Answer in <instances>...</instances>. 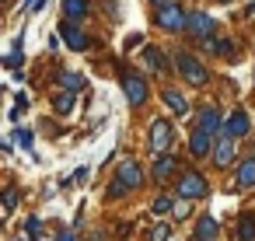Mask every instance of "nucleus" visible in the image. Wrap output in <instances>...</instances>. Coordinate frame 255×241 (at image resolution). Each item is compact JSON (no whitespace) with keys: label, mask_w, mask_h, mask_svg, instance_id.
Listing matches in <instances>:
<instances>
[{"label":"nucleus","mask_w":255,"mask_h":241,"mask_svg":"<svg viewBox=\"0 0 255 241\" xmlns=\"http://www.w3.org/2000/svg\"><path fill=\"white\" fill-rule=\"evenodd\" d=\"M175 171H178V161H175L171 154H161V157L154 161V182H168Z\"/></svg>","instance_id":"14"},{"label":"nucleus","mask_w":255,"mask_h":241,"mask_svg":"<svg viewBox=\"0 0 255 241\" xmlns=\"http://www.w3.org/2000/svg\"><path fill=\"white\" fill-rule=\"evenodd\" d=\"M238 241H255V213H245L238 220Z\"/></svg>","instance_id":"19"},{"label":"nucleus","mask_w":255,"mask_h":241,"mask_svg":"<svg viewBox=\"0 0 255 241\" xmlns=\"http://www.w3.org/2000/svg\"><path fill=\"white\" fill-rule=\"evenodd\" d=\"M217 234H220V224H217L213 217H199V220H196V238H199V241H213Z\"/></svg>","instance_id":"16"},{"label":"nucleus","mask_w":255,"mask_h":241,"mask_svg":"<svg viewBox=\"0 0 255 241\" xmlns=\"http://www.w3.org/2000/svg\"><path fill=\"white\" fill-rule=\"evenodd\" d=\"M150 241H171V224H157L150 231Z\"/></svg>","instance_id":"26"},{"label":"nucleus","mask_w":255,"mask_h":241,"mask_svg":"<svg viewBox=\"0 0 255 241\" xmlns=\"http://www.w3.org/2000/svg\"><path fill=\"white\" fill-rule=\"evenodd\" d=\"M175 206H178V203H175L171 196H161V199H154V213H175Z\"/></svg>","instance_id":"25"},{"label":"nucleus","mask_w":255,"mask_h":241,"mask_svg":"<svg viewBox=\"0 0 255 241\" xmlns=\"http://www.w3.org/2000/svg\"><path fill=\"white\" fill-rule=\"evenodd\" d=\"M178 196L189 199V203H196V199H206L210 196V185H206V178L199 171H185L178 178Z\"/></svg>","instance_id":"4"},{"label":"nucleus","mask_w":255,"mask_h":241,"mask_svg":"<svg viewBox=\"0 0 255 241\" xmlns=\"http://www.w3.org/2000/svg\"><path fill=\"white\" fill-rule=\"evenodd\" d=\"M53 109H56L60 116H70V112H74V91H56V95H53Z\"/></svg>","instance_id":"18"},{"label":"nucleus","mask_w":255,"mask_h":241,"mask_svg":"<svg viewBox=\"0 0 255 241\" xmlns=\"http://www.w3.org/2000/svg\"><path fill=\"white\" fill-rule=\"evenodd\" d=\"M123 91H126V102L133 109H140L147 102V81L136 77V74H123Z\"/></svg>","instance_id":"5"},{"label":"nucleus","mask_w":255,"mask_h":241,"mask_svg":"<svg viewBox=\"0 0 255 241\" xmlns=\"http://www.w3.org/2000/svg\"><path fill=\"white\" fill-rule=\"evenodd\" d=\"M60 81H63V91H74V95L84 88V77H81V74H70V70H67V74H60Z\"/></svg>","instance_id":"22"},{"label":"nucleus","mask_w":255,"mask_h":241,"mask_svg":"<svg viewBox=\"0 0 255 241\" xmlns=\"http://www.w3.org/2000/svg\"><path fill=\"white\" fill-rule=\"evenodd\" d=\"M164 105L171 109L175 119H185V116H189V102H185V95L175 91V88H164Z\"/></svg>","instance_id":"12"},{"label":"nucleus","mask_w":255,"mask_h":241,"mask_svg":"<svg viewBox=\"0 0 255 241\" xmlns=\"http://www.w3.org/2000/svg\"><path fill=\"white\" fill-rule=\"evenodd\" d=\"M4 67H11V70H18V67H21V35L14 39V46H11V53L4 56Z\"/></svg>","instance_id":"21"},{"label":"nucleus","mask_w":255,"mask_h":241,"mask_svg":"<svg viewBox=\"0 0 255 241\" xmlns=\"http://www.w3.org/2000/svg\"><path fill=\"white\" fill-rule=\"evenodd\" d=\"M14 140H18V143L32 154V147H35V133H32V129H18V133H14Z\"/></svg>","instance_id":"24"},{"label":"nucleus","mask_w":255,"mask_h":241,"mask_svg":"<svg viewBox=\"0 0 255 241\" xmlns=\"http://www.w3.org/2000/svg\"><path fill=\"white\" fill-rule=\"evenodd\" d=\"M217 4H231V0H217Z\"/></svg>","instance_id":"34"},{"label":"nucleus","mask_w":255,"mask_h":241,"mask_svg":"<svg viewBox=\"0 0 255 241\" xmlns=\"http://www.w3.org/2000/svg\"><path fill=\"white\" fill-rule=\"evenodd\" d=\"M154 21H157V28H164V32H189V14H185L178 4L161 7V11L154 14Z\"/></svg>","instance_id":"3"},{"label":"nucleus","mask_w":255,"mask_h":241,"mask_svg":"<svg viewBox=\"0 0 255 241\" xmlns=\"http://www.w3.org/2000/svg\"><path fill=\"white\" fill-rule=\"evenodd\" d=\"M213 136L210 133H199V129H192V136H189V154L192 157H210L213 154Z\"/></svg>","instance_id":"11"},{"label":"nucleus","mask_w":255,"mask_h":241,"mask_svg":"<svg viewBox=\"0 0 255 241\" xmlns=\"http://www.w3.org/2000/svg\"><path fill=\"white\" fill-rule=\"evenodd\" d=\"M39 241H49V238H39Z\"/></svg>","instance_id":"36"},{"label":"nucleus","mask_w":255,"mask_h":241,"mask_svg":"<svg viewBox=\"0 0 255 241\" xmlns=\"http://www.w3.org/2000/svg\"><path fill=\"white\" fill-rule=\"evenodd\" d=\"M60 35H63V42H67L74 53H84V49L91 46V39H88V35H84L74 21H63V25H60Z\"/></svg>","instance_id":"8"},{"label":"nucleus","mask_w":255,"mask_h":241,"mask_svg":"<svg viewBox=\"0 0 255 241\" xmlns=\"http://www.w3.org/2000/svg\"><path fill=\"white\" fill-rule=\"evenodd\" d=\"M88 11H91V4L88 0H63V14H67V21H84L88 18Z\"/></svg>","instance_id":"15"},{"label":"nucleus","mask_w":255,"mask_h":241,"mask_svg":"<svg viewBox=\"0 0 255 241\" xmlns=\"http://www.w3.org/2000/svg\"><path fill=\"white\" fill-rule=\"evenodd\" d=\"M238 189H255V157H245L238 168Z\"/></svg>","instance_id":"17"},{"label":"nucleus","mask_w":255,"mask_h":241,"mask_svg":"<svg viewBox=\"0 0 255 241\" xmlns=\"http://www.w3.org/2000/svg\"><path fill=\"white\" fill-rule=\"evenodd\" d=\"M245 14H248V18H255V0H252V4L245 7Z\"/></svg>","instance_id":"32"},{"label":"nucleus","mask_w":255,"mask_h":241,"mask_svg":"<svg viewBox=\"0 0 255 241\" xmlns=\"http://www.w3.org/2000/svg\"><path fill=\"white\" fill-rule=\"evenodd\" d=\"M175 67H178V74L185 77V84H192V88H206V84H210L206 67H203L192 53H175Z\"/></svg>","instance_id":"1"},{"label":"nucleus","mask_w":255,"mask_h":241,"mask_svg":"<svg viewBox=\"0 0 255 241\" xmlns=\"http://www.w3.org/2000/svg\"><path fill=\"white\" fill-rule=\"evenodd\" d=\"M175 217H178V220H182V217H189V199H182V203L175 206Z\"/></svg>","instance_id":"30"},{"label":"nucleus","mask_w":255,"mask_h":241,"mask_svg":"<svg viewBox=\"0 0 255 241\" xmlns=\"http://www.w3.org/2000/svg\"><path fill=\"white\" fill-rule=\"evenodd\" d=\"M234 143H238V140H231V136L217 140V147H213V164H217V168H227V164L234 161Z\"/></svg>","instance_id":"13"},{"label":"nucleus","mask_w":255,"mask_h":241,"mask_svg":"<svg viewBox=\"0 0 255 241\" xmlns=\"http://www.w3.org/2000/svg\"><path fill=\"white\" fill-rule=\"evenodd\" d=\"M39 231H42V220H39V217H28V220H25V238H28V241H39Z\"/></svg>","instance_id":"23"},{"label":"nucleus","mask_w":255,"mask_h":241,"mask_svg":"<svg viewBox=\"0 0 255 241\" xmlns=\"http://www.w3.org/2000/svg\"><path fill=\"white\" fill-rule=\"evenodd\" d=\"M143 178H147V175H143V164H140V161H123V164L116 168V182H123L126 189H140Z\"/></svg>","instance_id":"6"},{"label":"nucleus","mask_w":255,"mask_h":241,"mask_svg":"<svg viewBox=\"0 0 255 241\" xmlns=\"http://www.w3.org/2000/svg\"><path fill=\"white\" fill-rule=\"evenodd\" d=\"M143 63H147V67H150L154 74H161V70H164V60H161V49H157V46H147V49H143Z\"/></svg>","instance_id":"20"},{"label":"nucleus","mask_w":255,"mask_h":241,"mask_svg":"<svg viewBox=\"0 0 255 241\" xmlns=\"http://www.w3.org/2000/svg\"><path fill=\"white\" fill-rule=\"evenodd\" d=\"M88 175H91V168L84 164V168H77V171H74V182H88Z\"/></svg>","instance_id":"29"},{"label":"nucleus","mask_w":255,"mask_h":241,"mask_svg":"<svg viewBox=\"0 0 255 241\" xmlns=\"http://www.w3.org/2000/svg\"><path fill=\"white\" fill-rule=\"evenodd\" d=\"M123 192H129V189H126L123 182H116V178H112V182H109V196H112V199H119Z\"/></svg>","instance_id":"28"},{"label":"nucleus","mask_w":255,"mask_h":241,"mask_svg":"<svg viewBox=\"0 0 255 241\" xmlns=\"http://www.w3.org/2000/svg\"><path fill=\"white\" fill-rule=\"evenodd\" d=\"M248 129H252V122H248V112H245V109L231 112V116H227V122H224V136H231V140L245 136Z\"/></svg>","instance_id":"10"},{"label":"nucleus","mask_w":255,"mask_h":241,"mask_svg":"<svg viewBox=\"0 0 255 241\" xmlns=\"http://www.w3.org/2000/svg\"><path fill=\"white\" fill-rule=\"evenodd\" d=\"M196 129H199V133H210V136H213L217 129H224V122H220V112H217L213 105L199 109V112H196Z\"/></svg>","instance_id":"9"},{"label":"nucleus","mask_w":255,"mask_h":241,"mask_svg":"<svg viewBox=\"0 0 255 241\" xmlns=\"http://www.w3.org/2000/svg\"><path fill=\"white\" fill-rule=\"evenodd\" d=\"M14 241H28V238H14Z\"/></svg>","instance_id":"35"},{"label":"nucleus","mask_w":255,"mask_h":241,"mask_svg":"<svg viewBox=\"0 0 255 241\" xmlns=\"http://www.w3.org/2000/svg\"><path fill=\"white\" fill-rule=\"evenodd\" d=\"M213 28H217V25H213L210 14H203V11H192V14H189V32H192L199 42H210V39H213Z\"/></svg>","instance_id":"7"},{"label":"nucleus","mask_w":255,"mask_h":241,"mask_svg":"<svg viewBox=\"0 0 255 241\" xmlns=\"http://www.w3.org/2000/svg\"><path fill=\"white\" fill-rule=\"evenodd\" d=\"M171 143H175V126L161 116V119H154L150 122V150L161 157V154H168L171 150Z\"/></svg>","instance_id":"2"},{"label":"nucleus","mask_w":255,"mask_h":241,"mask_svg":"<svg viewBox=\"0 0 255 241\" xmlns=\"http://www.w3.org/2000/svg\"><path fill=\"white\" fill-rule=\"evenodd\" d=\"M150 4H154V7L161 11V7H168V4H175V0H150Z\"/></svg>","instance_id":"31"},{"label":"nucleus","mask_w":255,"mask_h":241,"mask_svg":"<svg viewBox=\"0 0 255 241\" xmlns=\"http://www.w3.org/2000/svg\"><path fill=\"white\" fill-rule=\"evenodd\" d=\"M14 206H18V192H14V189H7V192H4V217H11V213H14Z\"/></svg>","instance_id":"27"},{"label":"nucleus","mask_w":255,"mask_h":241,"mask_svg":"<svg viewBox=\"0 0 255 241\" xmlns=\"http://www.w3.org/2000/svg\"><path fill=\"white\" fill-rule=\"evenodd\" d=\"M60 241H77V238H74L70 231H63V234H60Z\"/></svg>","instance_id":"33"}]
</instances>
